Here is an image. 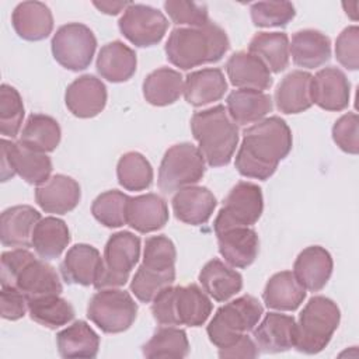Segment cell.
Returning a JSON list of instances; mask_svg holds the SVG:
<instances>
[{"label": "cell", "instance_id": "cell-7", "mask_svg": "<svg viewBox=\"0 0 359 359\" xmlns=\"http://www.w3.org/2000/svg\"><path fill=\"white\" fill-rule=\"evenodd\" d=\"M341 320L335 302L325 296H313L299 314L296 349L314 355L321 352L331 341Z\"/></svg>", "mask_w": 359, "mask_h": 359}, {"label": "cell", "instance_id": "cell-21", "mask_svg": "<svg viewBox=\"0 0 359 359\" xmlns=\"http://www.w3.org/2000/svg\"><path fill=\"white\" fill-rule=\"evenodd\" d=\"M216 205V196L206 187L191 185L177 191L172 196V210L175 217L191 226L208 223Z\"/></svg>", "mask_w": 359, "mask_h": 359}, {"label": "cell", "instance_id": "cell-44", "mask_svg": "<svg viewBox=\"0 0 359 359\" xmlns=\"http://www.w3.org/2000/svg\"><path fill=\"white\" fill-rule=\"evenodd\" d=\"M24 118V104L20 93L8 86L0 87V133L7 137H15L21 129Z\"/></svg>", "mask_w": 359, "mask_h": 359}, {"label": "cell", "instance_id": "cell-22", "mask_svg": "<svg viewBox=\"0 0 359 359\" xmlns=\"http://www.w3.org/2000/svg\"><path fill=\"white\" fill-rule=\"evenodd\" d=\"M41 213L28 205L6 209L0 217V240L4 247H32V233L41 220Z\"/></svg>", "mask_w": 359, "mask_h": 359}, {"label": "cell", "instance_id": "cell-5", "mask_svg": "<svg viewBox=\"0 0 359 359\" xmlns=\"http://www.w3.org/2000/svg\"><path fill=\"white\" fill-rule=\"evenodd\" d=\"M212 309L209 296L195 283L167 286L151 300V314L160 325L201 327Z\"/></svg>", "mask_w": 359, "mask_h": 359}, {"label": "cell", "instance_id": "cell-38", "mask_svg": "<svg viewBox=\"0 0 359 359\" xmlns=\"http://www.w3.org/2000/svg\"><path fill=\"white\" fill-rule=\"evenodd\" d=\"M248 52L259 57L269 72L280 73L289 65V38L285 32H258L251 38Z\"/></svg>", "mask_w": 359, "mask_h": 359}, {"label": "cell", "instance_id": "cell-50", "mask_svg": "<svg viewBox=\"0 0 359 359\" xmlns=\"http://www.w3.org/2000/svg\"><path fill=\"white\" fill-rule=\"evenodd\" d=\"M259 355V349L255 341L247 334L243 335L234 345L219 349L220 358H257Z\"/></svg>", "mask_w": 359, "mask_h": 359}, {"label": "cell", "instance_id": "cell-19", "mask_svg": "<svg viewBox=\"0 0 359 359\" xmlns=\"http://www.w3.org/2000/svg\"><path fill=\"white\" fill-rule=\"evenodd\" d=\"M80 185L72 177L56 174L35 189V201L46 213L66 215L80 202Z\"/></svg>", "mask_w": 359, "mask_h": 359}, {"label": "cell", "instance_id": "cell-8", "mask_svg": "<svg viewBox=\"0 0 359 359\" xmlns=\"http://www.w3.org/2000/svg\"><path fill=\"white\" fill-rule=\"evenodd\" d=\"M139 258L140 238L130 231L114 233L104 247L102 264L93 286L97 290L123 286Z\"/></svg>", "mask_w": 359, "mask_h": 359}, {"label": "cell", "instance_id": "cell-40", "mask_svg": "<svg viewBox=\"0 0 359 359\" xmlns=\"http://www.w3.org/2000/svg\"><path fill=\"white\" fill-rule=\"evenodd\" d=\"M28 314L32 321L56 330L66 325L74 318L73 306L60 294H49L28 299Z\"/></svg>", "mask_w": 359, "mask_h": 359}, {"label": "cell", "instance_id": "cell-14", "mask_svg": "<svg viewBox=\"0 0 359 359\" xmlns=\"http://www.w3.org/2000/svg\"><path fill=\"white\" fill-rule=\"evenodd\" d=\"M122 35L139 48L157 45L165 35L168 21L157 8L146 4H129L118 21Z\"/></svg>", "mask_w": 359, "mask_h": 359}, {"label": "cell", "instance_id": "cell-4", "mask_svg": "<svg viewBox=\"0 0 359 359\" xmlns=\"http://www.w3.org/2000/svg\"><path fill=\"white\" fill-rule=\"evenodd\" d=\"M177 251L165 236H151L144 243L143 262L130 282V292L142 303H150L175 280Z\"/></svg>", "mask_w": 359, "mask_h": 359}, {"label": "cell", "instance_id": "cell-41", "mask_svg": "<svg viewBox=\"0 0 359 359\" xmlns=\"http://www.w3.org/2000/svg\"><path fill=\"white\" fill-rule=\"evenodd\" d=\"M146 358H175L181 359L189 353V341L187 332L174 325L160 327L151 338L142 346Z\"/></svg>", "mask_w": 359, "mask_h": 359}, {"label": "cell", "instance_id": "cell-12", "mask_svg": "<svg viewBox=\"0 0 359 359\" xmlns=\"http://www.w3.org/2000/svg\"><path fill=\"white\" fill-rule=\"evenodd\" d=\"M50 46L55 60L62 67L79 72L91 65L97 49V39L87 25L69 22L55 32Z\"/></svg>", "mask_w": 359, "mask_h": 359}, {"label": "cell", "instance_id": "cell-31", "mask_svg": "<svg viewBox=\"0 0 359 359\" xmlns=\"http://www.w3.org/2000/svg\"><path fill=\"white\" fill-rule=\"evenodd\" d=\"M226 91L227 81L217 67L192 72L184 81V98L192 107H203L219 101Z\"/></svg>", "mask_w": 359, "mask_h": 359}, {"label": "cell", "instance_id": "cell-11", "mask_svg": "<svg viewBox=\"0 0 359 359\" xmlns=\"http://www.w3.org/2000/svg\"><path fill=\"white\" fill-rule=\"evenodd\" d=\"M262 210L264 198L261 188L248 181L237 182L230 189L213 222L216 236L234 227H250L255 224Z\"/></svg>", "mask_w": 359, "mask_h": 359}, {"label": "cell", "instance_id": "cell-46", "mask_svg": "<svg viewBox=\"0 0 359 359\" xmlns=\"http://www.w3.org/2000/svg\"><path fill=\"white\" fill-rule=\"evenodd\" d=\"M164 10L167 11L171 21L180 27H203L212 22L209 20L206 4L168 0L164 3Z\"/></svg>", "mask_w": 359, "mask_h": 359}, {"label": "cell", "instance_id": "cell-33", "mask_svg": "<svg viewBox=\"0 0 359 359\" xmlns=\"http://www.w3.org/2000/svg\"><path fill=\"white\" fill-rule=\"evenodd\" d=\"M262 299L268 309L294 311L306 299V289L300 285L292 271H282L269 278Z\"/></svg>", "mask_w": 359, "mask_h": 359}, {"label": "cell", "instance_id": "cell-17", "mask_svg": "<svg viewBox=\"0 0 359 359\" xmlns=\"http://www.w3.org/2000/svg\"><path fill=\"white\" fill-rule=\"evenodd\" d=\"M65 102L74 116L94 118L105 108V84L93 74H83L67 86Z\"/></svg>", "mask_w": 359, "mask_h": 359}, {"label": "cell", "instance_id": "cell-15", "mask_svg": "<svg viewBox=\"0 0 359 359\" xmlns=\"http://www.w3.org/2000/svg\"><path fill=\"white\" fill-rule=\"evenodd\" d=\"M6 287L18 289L27 300L41 296L60 294L63 292L56 269L45 262V259H38L34 254H31L20 266L10 285Z\"/></svg>", "mask_w": 359, "mask_h": 359}, {"label": "cell", "instance_id": "cell-24", "mask_svg": "<svg viewBox=\"0 0 359 359\" xmlns=\"http://www.w3.org/2000/svg\"><path fill=\"white\" fill-rule=\"evenodd\" d=\"M219 252L233 268L250 266L259 250L258 234L251 227H234L217 234Z\"/></svg>", "mask_w": 359, "mask_h": 359}, {"label": "cell", "instance_id": "cell-25", "mask_svg": "<svg viewBox=\"0 0 359 359\" xmlns=\"http://www.w3.org/2000/svg\"><path fill=\"white\" fill-rule=\"evenodd\" d=\"M168 222L167 202L157 194H144L129 198L126 224L139 233H153Z\"/></svg>", "mask_w": 359, "mask_h": 359}, {"label": "cell", "instance_id": "cell-35", "mask_svg": "<svg viewBox=\"0 0 359 359\" xmlns=\"http://www.w3.org/2000/svg\"><path fill=\"white\" fill-rule=\"evenodd\" d=\"M56 345L62 358H95L100 349L98 334L86 323L74 321L56 335Z\"/></svg>", "mask_w": 359, "mask_h": 359}, {"label": "cell", "instance_id": "cell-34", "mask_svg": "<svg viewBox=\"0 0 359 359\" xmlns=\"http://www.w3.org/2000/svg\"><path fill=\"white\" fill-rule=\"evenodd\" d=\"M269 94L258 90L238 88L227 97V114L236 125H247L264 119L272 111Z\"/></svg>", "mask_w": 359, "mask_h": 359}, {"label": "cell", "instance_id": "cell-42", "mask_svg": "<svg viewBox=\"0 0 359 359\" xmlns=\"http://www.w3.org/2000/svg\"><path fill=\"white\" fill-rule=\"evenodd\" d=\"M116 177L126 191H144L153 184V167L142 153L128 151L118 160Z\"/></svg>", "mask_w": 359, "mask_h": 359}, {"label": "cell", "instance_id": "cell-49", "mask_svg": "<svg viewBox=\"0 0 359 359\" xmlns=\"http://www.w3.org/2000/svg\"><path fill=\"white\" fill-rule=\"evenodd\" d=\"M28 310L27 297L15 287L1 286L0 292V311L4 320H20Z\"/></svg>", "mask_w": 359, "mask_h": 359}, {"label": "cell", "instance_id": "cell-45", "mask_svg": "<svg viewBox=\"0 0 359 359\" xmlns=\"http://www.w3.org/2000/svg\"><path fill=\"white\" fill-rule=\"evenodd\" d=\"M251 20L255 27H285L296 15L294 6L289 1H258L250 7Z\"/></svg>", "mask_w": 359, "mask_h": 359}, {"label": "cell", "instance_id": "cell-10", "mask_svg": "<svg viewBox=\"0 0 359 359\" xmlns=\"http://www.w3.org/2000/svg\"><path fill=\"white\" fill-rule=\"evenodd\" d=\"M137 304L129 292L118 287L100 289L93 294L87 307V317L102 332H123L135 323Z\"/></svg>", "mask_w": 359, "mask_h": 359}, {"label": "cell", "instance_id": "cell-16", "mask_svg": "<svg viewBox=\"0 0 359 359\" xmlns=\"http://www.w3.org/2000/svg\"><path fill=\"white\" fill-rule=\"evenodd\" d=\"M252 331V339L261 352L279 353L296 346L297 324L292 316L268 313Z\"/></svg>", "mask_w": 359, "mask_h": 359}, {"label": "cell", "instance_id": "cell-27", "mask_svg": "<svg viewBox=\"0 0 359 359\" xmlns=\"http://www.w3.org/2000/svg\"><path fill=\"white\" fill-rule=\"evenodd\" d=\"M11 24L20 38L25 41H42L53 29V17L45 3L22 1L14 8Z\"/></svg>", "mask_w": 359, "mask_h": 359}, {"label": "cell", "instance_id": "cell-32", "mask_svg": "<svg viewBox=\"0 0 359 359\" xmlns=\"http://www.w3.org/2000/svg\"><path fill=\"white\" fill-rule=\"evenodd\" d=\"M311 74L304 70L287 73L275 91V102L283 114H300L313 105Z\"/></svg>", "mask_w": 359, "mask_h": 359}, {"label": "cell", "instance_id": "cell-1", "mask_svg": "<svg viewBox=\"0 0 359 359\" xmlns=\"http://www.w3.org/2000/svg\"><path fill=\"white\" fill-rule=\"evenodd\" d=\"M292 144V130L282 118H264L243 132L236 168L243 177L265 181L287 157Z\"/></svg>", "mask_w": 359, "mask_h": 359}, {"label": "cell", "instance_id": "cell-26", "mask_svg": "<svg viewBox=\"0 0 359 359\" xmlns=\"http://www.w3.org/2000/svg\"><path fill=\"white\" fill-rule=\"evenodd\" d=\"M102 264L100 251L90 244L70 247L60 264V272L67 283L90 286L94 285Z\"/></svg>", "mask_w": 359, "mask_h": 359}, {"label": "cell", "instance_id": "cell-13", "mask_svg": "<svg viewBox=\"0 0 359 359\" xmlns=\"http://www.w3.org/2000/svg\"><path fill=\"white\" fill-rule=\"evenodd\" d=\"M0 144L3 182L15 174L32 185H41L50 178L52 160L46 153L32 150L21 142L13 143L7 139H1Z\"/></svg>", "mask_w": 359, "mask_h": 359}, {"label": "cell", "instance_id": "cell-29", "mask_svg": "<svg viewBox=\"0 0 359 359\" xmlns=\"http://www.w3.org/2000/svg\"><path fill=\"white\" fill-rule=\"evenodd\" d=\"M202 289L216 302H227L243 289V276L220 259L208 261L199 272Z\"/></svg>", "mask_w": 359, "mask_h": 359}, {"label": "cell", "instance_id": "cell-43", "mask_svg": "<svg viewBox=\"0 0 359 359\" xmlns=\"http://www.w3.org/2000/svg\"><path fill=\"white\" fill-rule=\"evenodd\" d=\"M129 198L130 196L116 189L105 191L94 199L91 213L95 220L105 227H121L126 224Z\"/></svg>", "mask_w": 359, "mask_h": 359}, {"label": "cell", "instance_id": "cell-47", "mask_svg": "<svg viewBox=\"0 0 359 359\" xmlns=\"http://www.w3.org/2000/svg\"><path fill=\"white\" fill-rule=\"evenodd\" d=\"M332 139L335 144L348 154L359 151V118L355 112L344 114L332 126Z\"/></svg>", "mask_w": 359, "mask_h": 359}, {"label": "cell", "instance_id": "cell-3", "mask_svg": "<svg viewBox=\"0 0 359 359\" xmlns=\"http://www.w3.org/2000/svg\"><path fill=\"white\" fill-rule=\"evenodd\" d=\"M191 130L208 165L223 167L231 161L238 143V128L223 105L195 112Z\"/></svg>", "mask_w": 359, "mask_h": 359}, {"label": "cell", "instance_id": "cell-18", "mask_svg": "<svg viewBox=\"0 0 359 359\" xmlns=\"http://www.w3.org/2000/svg\"><path fill=\"white\" fill-rule=\"evenodd\" d=\"M351 84L338 67H324L311 77V101L321 109L338 112L349 105Z\"/></svg>", "mask_w": 359, "mask_h": 359}, {"label": "cell", "instance_id": "cell-36", "mask_svg": "<svg viewBox=\"0 0 359 359\" xmlns=\"http://www.w3.org/2000/svg\"><path fill=\"white\" fill-rule=\"evenodd\" d=\"M70 243L67 224L57 217H42L32 233V247L42 259H56Z\"/></svg>", "mask_w": 359, "mask_h": 359}, {"label": "cell", "instance_id": "cell-37", "mask_svg": "<svg viewBox=\"0 0 359 359\" xmlns=\"http://www.w3.org/2000/svg\"><path fill=\"white\" fill-rule=\"evenodd\" d=\"M181 94H184V79L174 69L158 67L143 81V97L154 107L174 104Z\"/></svg>", "mask_w": 359, "mask_h": 359}, {"label": "cell", "instance_id": "cell-6", "mask_svg": "<svg viewBox=\"0 0 359 359\" xmlns=\"http://www.w3.org/2000/svg\"><path fill=\"white\" fill-rule=\"evenodd\" d=\"M264 307L251 294H243L219 307L206 332L209 341L219 349L234 345L243 335L255 328Z\"/></svg>", "mask_w": 359, "mask_h": 359}, {"label": "cell", "instance_id": "cell-23", "mask_svg": "<svg viewBox=\"0 0 359 359\" xmlns=\"http://www.w3.org/2000/svg\"><path fill=\"white\" fill-rule=\"evenodd\" d=\"M226 72L230 83L237 88L264 91L271 88L273 80L264 62L250 52L233 53L227 63Z\"/></svg>", "mask_w": 359, "mask_h": 359}, {"label": "cell", "instance_id": "cell-20", "mask_svg": "<svg viewBox=\"0 0 359 359\" xmlns=\"http://www.w3.org/2000/svg\"><path fill=\"white\" fill-rule=\"evenodd\" d=\"M332 268L331 254L321 245H310L297 255L292 272L306 290L318 292L330 280Z\"/></svg>", "mask_w": 359, "mask_h": 359}, {"label": "cell", "instance_id": "cell-48", "mask_svg": "<svg viewBox=\"0 0 359 359\" xmlns=\"http://www.w3.org/2000/svg\"><path fill=\"white\" fill-rule=\"evenodd\" d=\"M335 57L348 70L359 69V28L346 27L337 38Z\"/></svg>", "mask_w": 359, "mask_h": 359}, {"label": "cell", "instance_id": "cell-30", "mask_svg": "<svg viewBox=\"0 0 359 359\" xmlns=\"http://www.w3.org/2000/svg\"><path fill=\"white\" fill-rule=\"evenodd\" d=\"M136 53L121 41H112L101 48L97 56L98 74L111 83L128 81L136 72Z\"/></svg>", "mask_w": 359, "mask_h": 359}, {"label": "cell", "instance_id": "cell-28", "mask_svg": "<svg viewBox=\"0 0 359 359\" xmlns=\"http://www.w3.org/2000/svg\"><path fill=\"white\" fill-rule=\"evenodd\" d=\"M289 53L293 63L299 67H320L331 57V41L321 31L302 29L293 34Z\"/></svg>", "mask_w": 359, "mask_h": 359}, {"label": "cell", "instance_id": "cell-51", "mask_svg": "<svg viewBox=\"0 0 359 359\" xmlns=\"http://www.w3.org/2000/svg\"><path fill=\"white\" fill-rule=\"evenodd\" d=\"M101 13L108 15H116L121 11H125L130 3L123 1H94L93 3Z\"/></svg>", "mask_w": 359, "mask_h": 359}, {"label": "cell", "instance_id": "cell-9", "mask_svg": "<svg viewBox=\"0 0 359 359\" xmlns=\"http://www.w3.org/2000/svg\"><path fill=\"white\" fill-rule=\"evenodd\" d=\"M206 161L192 143H177L171 146L160 163L158 188L164 194H171L182 188L195 185L202 180Z\"/></svg>", "mask_w": 359, "mask_h": 359}, {"label": "cell", "instance_id": "cell-39", "mask_svg": "<svg viewBox=\"0 0 359 359\" xmlns=\"http://www.w3.org/2000/svg\"><path fill=\"white\" fill-rule=\"evenodd\" d=\"M60 126L57 121L45 114H31L22 128L20 142L32 150L50 153L60 143Z\"/></svg>", "mask_w": 359, "mask_h": 359}, {"label": "cell", "instance_id": "cell-2", "mask_svg": "<svg viewBox=\"0 0 359 359\" xmlns=\"http://www.w3.org/2000/svg\"><path fill=\"white\" fill-rule=\"evenodd\" d=\"M230 42L226 31L209 22L203 27H177L171 31L165 55L171 65L189 70L206 63L219 62L229 50Z\"/></svg>", "mask_w": 359, "mask_h": 359}]
</instances>
